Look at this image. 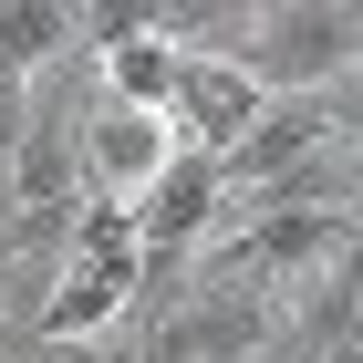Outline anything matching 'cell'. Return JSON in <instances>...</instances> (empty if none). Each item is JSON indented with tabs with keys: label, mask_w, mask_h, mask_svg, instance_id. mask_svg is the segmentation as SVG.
<instances>
[{
	"label": "cell",
	"mask_w": 363,
	"mask_h": 363,
	"mask_svg": "<svg viewBox=\"0 0 363 363\" xmlns=\"http://www.w3.org/2000/svg\"><path fill=\"white\" fill-rule=\"evenodd\" d=\"M342 73H363L353 0H259V21H250V84L259 94H333Z\"/></svg>",
	"instance_id": "6da1fadb"
},
{
	"label": "cell",
	"mask_w": 363,
	"mask_h": 363,
	"mask_svg": "<svg viewBox=\"0 0 363 363\" xmlns=\"http://www.w3.org/2000/svg\"><path fill=\"white\" fill-rule=\"evenodd\" d=\"M73 156H84V208H114V218H125V208L177 167V135H167V114L94 104V125H73Z\"/></svg>",
	"instance_id": "7a4b0ae2"
},
{
	"label": "cell",
	"mask_w": 363,
	"mask_h": 363,
	"mask_svg": "<svg viewBox=\"0 0 363 363\" xmlns=\"http://www.w3.org/2000/svg\"><path fill=\"white\" fill-rule=\"evenodd\" d=\"M218 218H228V177H218V156H177L156 187L125 208V228H135V259L156 270V259H187V250H208L218 239Z\"/></svg>",
	"instance_id": "3957f363"
},
{
	"label": "cell",
	"mask_w": 363,
	"mask_h": 363,
	"mask_svg": "<svg viewBox=\"0 0 363 363\" xmlns=\"http://www.w3.org/2000/svg\"><path fill=\"white\" fill-rule=\"evenodd\" d=\"M322 145H342V135H333V114H322V94H270V104H259V125H250V135H239V145L218 156V177H228V208H239V197H259L270 177L311 167Z\"/></svg>",
	"instance_id": "277c9868"
},
{
	"label": "cell",
	"mask_w": 363,
	"mask_h": 363,
	"mask_svg": "<svg viewBox=\"0 0 363 363\" xmlns=\"http://www.w3.org/2000/svg\"><path fill=\"white\" fill-rule=\"evenodd\" d=\"M259 104L270 94L250 84V62H187L177 73V104H167V135H177V156H228L259 125Z\"/></svg>",
	"instance_id": "5b68a950"
},
{
	"label": "cell",
	"mask_w": 363,
	"mask_h": 363,
	"mask_svg": "<svg viewBox=\"0 0 363 363\" xmlns=\"http://www.w3.org/2000/svg\"><path fill=\"white\" fill-rule=\"evenodd\" d=\"M94 73H104V104H125V114H167V104H177L187 52H177V42H156V0H145V31H125V42H104V52H94Z\"/></svg>",
	"instance_id": "8992f818"
},
{
	"label": "cell",
	"mask_w": 363,
	"mask_h": 363,
	"mask_svg": "<svg viewBox=\"0 0 363 363\" xmlns=\"http://www.w3.org/2000/svg\"><path fill=\"white\" fill-rule=\"evenodd\" d=\"M62 52H84L73 42V0H0V73L42 84Z\"/></svg>",
	"instance_id": "52a82bcc"
},
{
	"label": "cell",
	"mask_w": 363,
	"mask_h": 363,
	"mask_svg": "<svg viewBox=\"0 0 363 363\" xmlns=\"http://www.w3.org/2000/svg\"><path fill=\"white\" fill-rule=\"evenodd\" d=\"M322 291H333V311H342V322H353V333H363V228H353V239H342V259H333V270H322Z\"/></svg>",
	"instance_id": "ba28073f"
},
{
	"label": "cell",
	"mask_w": 363,
	"mask_h": 363,
	"mask_svg": "<svg viewBox=\"0 0 363 363\" xmlns=\"http://www.w3.org/2000/svg\"><path fill=\"white\" fill-rule=\"evenodd\" d=\"M21 125H31V84H21V73H0V167H11Z\"/></svg>",
	"instance_id": "9c48e42d"
},
{
	"label": "cell",
	"mask_w": 363,
	"mask_h": 363,
	"mask_svg": "<svg viewBox=\"0 0 363 363\" xmlns=\"http://www.w3.org/2000/svg\"><path fill=\"white\" fill-rule=\"evenodd\" d=\"M0 363H21V353H0Z\"/></svg>",
	"instance_id": "30bf717a"
}]
</instances>
